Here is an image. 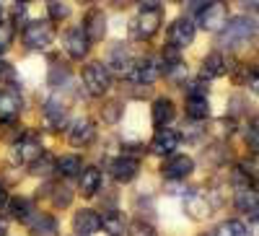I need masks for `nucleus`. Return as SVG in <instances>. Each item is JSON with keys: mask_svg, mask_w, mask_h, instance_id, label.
I'll use <instances>...</instances> for the list:
<instances>
[{"mask_svg": "<svg viewBox=\"0 0 259 236\" xmlns=\"http://www.w3.org/2000/svg\"><path fill=\"white\" fill-rule=\"evenodd\" d=\"M163 68H166V70H179V68H182V55H179V47L168 45V47L163 50Z\"/></svg>", "mask_w": 259, "mask_h": 236, "instance_id": "2f4dec72", "label": "nucleus"}, {"mask_svg": "<svg viewBox=\"0 0 259 236\" xmlns=\"http://www.w3.org/2000/svg\"><path fill=\"white\" fill-rule=\"evenodd\" d=\"M161 75V65L153 60V57H145V60H138L133 62V70H130V81L133 83H140V86H150V83H156Z\"/></svg>", "mask_w": 259, "mask_h": 236, "instance_id": "0eeeda50", "label": "nucleus"}, {"mask_svg": "<svg viewBox=\"0 0 259 236\" xmlns=\"http://www.w3.org/2000/svg\"><path fill=\"white\" fill-rule=\"evenodd\" d=\"M168 42L174 47H179V50L189 47L194 42V24L189 18H177L174 24H171V29H168Z\"/></svg>", "mask_w": 259, "mask_h": 236, "instance_id": "4468645a", "label": "nucleus"}, {"mask_svg": "<svg viewBox=\"0 0 259 236\" xmlns=\"http://www.w3.org/2000/svg\"><path fill=\"white\" fill-rule=\"evenodd\" d=\"M21 106H24V101H21L16 89L0 91V120L3 122H13L21 114Z\"/></svg>", "mask_w": 259, "mask_h": 236, "instance_id": "f3484780", "label": "nucleus"}, {"mask_svg": "<svg viewBox=\"0 0 259 236\" xmlns=\"http://www.w3.org/2000/svg\"><path fill=\"white\" fill-rule=\"evenodd\" d=\"M13 24H16V26H26V24H29V21H26V8H24V6H18V8H16V13H13Z\"/></svg>", "mask_w": 259, "mask_h": 236, "instance_id": "58836bf2", "label": "nucleus"}, {"mask_svg": "<svg viewBox=\"0 0 259 236\" xmlns=\"http://www.w3.org/2000/svg\"><path fill=\"white\" fill-rule=\"evenodd\" d=\"M174 114H177V106H174V101L171 99H166V96H161V99H156L153 101V125L156 127H166L171 120H174Z\"/></svg>", "mask_w": 259, "mask_h": 236, "instance_id": "aec40b11", "label": "nucleus"}, {"mask_svg": "<svg viewBox=\"0 0 259 236\" xmlns=\"http://www.w3.org/2000/svg\"><path fill=\"white\" fill-rule=\"evenodd\" d=\"M109 171H112V177H114L117 182L127 184V182H133V179L138 177V171H140V161H138V159H133V156H127V153H122L119 159H114V161L109 164Z\"/></svg>", "mask_w": 259, "mask_h": 236, "instance_id": "f8f14e48", "label": "nucleus"}, {"mask_svg": "<svg viewBox=\"0 0 259 236\" xmlns=\"http://www.w3.org/2000/svg\"><path fill=\"white\" fill-rule=\"evenodd\" d=\"M68 81H70V70L68 68H62V70H60V65L50 68V86H52V89H60V86L68 83Z\"/></svg>", "mask_w": 259, "mask_h": 236, "instance_id": "72a5a7b5", "label": "nucleus"}, {"mask_svg": "<svg viewBox=\"0 0 259 236\" xmlns=\"http://www.w3.org/2000/svg\"><path fill=\"white\" fill-rule=\"evenodd\" d=\"M34 208H31V200H26V198H11L8 200V213H11V218H16V221H21V223H29L31 221V213Z\"/></svg>", "mask_w": 259, "mask_h": 236, "instance_id": "393cba45", "label": "nucleus"}, {"mask_svg": "<svg viewBox=\"0 0 259 236\" xmlns=\"http://www.w3.org/2000/svg\"><path fill=\"white\" fill-rule=\"evenodd\" d=\"M55 39V29L50 21H29L24 26V42L29 50H47Z\"/></svg>", "mask_w": 259, "mask_h": 236, "instance_id": "20e7f679", "label": "nucleus"}, {"mask_svg": "<svg viewBox=\"0 0 259 236\" xmlns=\"http://www.w3.org/2000/svg\"><path fill=\"white\" fill-rule=\"evenodd\" d=\"M29 231H31V236H57L60 226H57V221L50 216V213H41V216H36L31 221Z\"/></svg>", "mask_w": 259, "mask_h": 236, "instance_id": "b1692460", "label": "nucleus"}, {"mask_svg": "<svg viewBox=\"0 0 259 236\" xmlns=\"http://www.w3.org/2000/svg\"><path fill=\"white\" fill-rule=\"evenodd\" d=\"M184 210L189 213L194 221H202V218H207L212 213L210 210V200L202 195V192H192V195L184 200Z\"/></svg>", "mask_w": 259, "mask_h": 236, "instance_id": "6ab92c4d", "label": "nucleus"}, {"mask_svg": "<svg viewBox=\"0 0 259 236\" xmlns=\"http://www.w3.org/2000/svg\"><path fill=\"white\" fill-rule=\"evenodd\" d=\"M94 138H96V127H94L91 120H85V117L75 120L73 127H68V140H70L73 145H78V148H85Z\"/></svg>", "mask_w": 259, "mask_h": 236, "instance_id": "2eb2a0df", "label": "nucleus"}, {"mask_svg": "<svg viewBox=\"0 0 259 236\" xmlns=\"http://www.w3.org/2000/svg\"><path fill=\"white\" fill-rule=\"evenodd\" d=\"M171 3H182V0H171Z\"/></svg>", "mask_w": 259, "mask_h": 236, "instance_id": "de8ad7c7", "label": "nucleus"}, {"mask_svg": "<svg viewBox=\"0 0 259 236\" xmlns=\"http://www.w3.org/2000/svg\"><path fill=\"white\" fill-rule=\"evenodd\" d=\"M6 231H8V228H6V223L0 221V236H6Z\"/></svg>", "mask_w": 259, "mask_h": 236, "instance_id": "c03bdc74", "label": "nucleus"}, {"mask_svg": "<svg viewBox=\"0 0 259 236\" xmlns=\"http://www.w3.org/2000/svg\"><path fill=\"white\" fill-rule=\"evenodd\" d=\"M256 31V24L254 18H246V16H236V18H228L223 29L218 31V45L221 47H228V50H236L246 45V42L254 36Z\"/></svg>", "mask_w": 259, "mask_h": 236, "instance_id": "f257e3e1", "label": "nucleus"}, {"mask_svg": "<svg viewBox=\"0 0 259 236\" xmlns=\"http://www.w3.org/2000/svg\"><path fill=\"white\" fill-rule=\"evenodd\" d=\"M241 6H246V8H256V0H239Z\"/></svg>", "mask_w": 259, "mask_h": 236, "instance_id": "a19ab883", "label": "nucleus"}, {"mask_svg": "<svg viewBox=\"0 0 259 236\" xmlns=\"http://www.w3.org/2000/svg\"><path fill=\"white\" fill-rule=\"evenodd\" d=\"M127 233L130 236H156V228L150 226V223H145V221H133Z\"/></svg>", "mask_w": 259, "mask_h": 236, "instance_id": "e433bc0d", "label": "nucleus"}, {"mask_svg": "<svg viewBox=\"0 0 259 236\" xmlns=\"http://www.w3.org/2000/svg\"><path fill=\"white\" fill-rule=\"evenodd\" d=\"M41 117H45V125L50 130H62L65 122H68V106L60 104L57 99H50L41 109Z\"/></svg>", "mask_w": 259, "mask_h": 236, "instance_id": "dca6fc26", "label": "nucleus"}, {"mask_svg": "<svg viewBox=\"0 0 259 236\" xmlns=\"http://www.w3.org/2000/svg\"><path fill=\"white\" fill-rule=\"evenodd\" d=\"M207 114H210L207 94H189L187 96V117L189 120H205Z\"/></svg>", "mask_w": 259, "mask_h": 236, "instance_id": "4be33fe9", "label": "nucleus"}, {"mask_svg": "<svg viewBox=\"0 0 259 236\" xmlns=\"http://www.w3.org/2000/svg\"><path fill=\"white\" fill-rule=\"evenodd\" d=\"M114 6H119V8L122 6H130V0H114Z\"/></svg>", "mask_w": 259, "mask_h": 236, "instance_id": "37998d69", "label": "nucleus"}, {"mask_svg": "<svg viewBox=\"0 0 259 236\" xmlns=\"http://www.w3.org/2000/svg\"><path fill=\"white\" fill-rule=\"evenodd\" d=\"M55 169L62 177H75V174H80L83 161H80V156H62V159L55 161Z\"/></svg>", "mask_w": 259, "mask_h": 236, "instance_id": "c85d7f7f", "label": "nucleus"}, {"mask_svg": "<svg viewBox=\"0 0 259 236\" xmlns=\"http://www.w3.org/2000/svg\"><path fill=\"white\" fill-rule=\"evenodd\" d=\"M0 86H6V89H13L16 86V70L6 60H0Z\"/></svg>", "mask_w": 259, "mask_h": 236, "instance_id": "473e14b6", "label": "nucleus"}, {"mask_svg": "<svg viewBox=\"0 0 259 236\" xmlns=\"http://www.w3.org/2000/svg\"><path fill=\"white\" fill-rule=\"evenodd\" d=\"M161 171H163L166 179H187L192 171H194V159L192 156H184V153H177V156L171 153L163 161Z\"/></svg>", "mask_w": 259, "mask_h": 236, "instance_id": "423d86ee", "label": "nucleus"}, {"mask_svg": "<svg viewBox=\"0 0 259 236\" xmlns=\"http://www.w3.org/2000/svg\"><path fill=\"white\" fill-rule=\"evenodd\" d=\"M83 86L91 96H104L112 89V73L104 62H91L83 68Z\"/></svg>", "mask_w": 259, "mask_h": 236, "instance_id": "f03ea898", "label": "nucleus"}, {"mask_svg": "<svg viewBox=\"0 0 259 236\" xmlns=\"http://www.w3.org/2000/svg\"><path fill=\"white\" fill-rule=\"evenodd\" d=\"M31 166V174H36V177H50L52 171H55V161L47 156V153H41L36 161H31L29 164Z\"/></svg>", "mask_w": 259, "mask_h": 236, "instance_id": "7c9ffc66", "label": "nucleus"}, {"mask_svg": "<svg viewBox=\"0 0 259 236\" xmlns=\"http://www.w3.org/2000/svg\"><path fill=\"white\" fill-rule=\"evenodd\" d=\"M119 112H122L119 101H109V104H106V109H101V114H104L106 122H117L119 120Z\"/></svg>", "mask_w": 259, "mask_h": 236, "instance_id": "4c0bfd02", "label": "nucleus"}, {"mask_svg": "<svg viewBox=\"0 0 259 236\" xmlns=\"http://www.w3.org/2000/svg\"><path fill=\"white\" fill-rule=\"evenodd\" d=\"M6 203V189H3V184H0V205Z\"/></svg>", "mask_w": 259, "mask_h": 236, "instance_id": "79ce46f5", "label": "nucleus"}, {"mask_svg": "<svg viewBox=\"0 0 259 236\" xmlns=\"http://www.w3.org/2000/svg\"><path fill=\"white\" fill-rule=\"evenodd\" d=\"M236 210L241 213H251V218H256V189L254 187H239L233 198Z\"/></svg>", "mask_w": 259, "mask_h": 236, "instance_id": "5701e85b", "label": "nucleus"}, {"mask_svg": "<svg viewBox=\"0 0 259 236\" xmlns=\"http://www.w3.org/2000/svg\"><path fill=\"white\" fill-rule=\"evenodd\" d=\"M0 16H3V6H0Z\"/></svg>", "mask_w": 259, "mask_h": 236, "instance_id": "09e8293b", "label": "nucleus"}, {"mask_svg": "<svg viewBox=\"0 0 259 236\" xmlns=\"http://www.w3.org/2000/svg\"><path fill=\"white\" fill-rule=\"evenodd\" d=\"M215 236H249V228L241 221H223L215 231Z\"/></svg>", "mask_w": 259, "mask_h": 236, "instance_id": "c756f323", "label": "nucleus"}, {"mask_svg": "<svg viewBox=\"0 0 259 236\" xmlns=\"http://www.w3.org/2000/svg\"><path fill=\"white\" fill-rule=\"evenodd\" d=\"M62 45H65V50H68V55H70L73 60H83L85 55H89V50H91V42H89V36L83 34V29L65 31Z\"/></svg>", "mask_w": 259, "mask_h": 236, "instance_id": "ddd939ff", "label": "nucleus"}, {"mask_svg": "<svg viewBox=\"0 0 259 236\" xmlns=\"http://www.w3.org/2000/svg\"><path fill=\"white\" fill-rule=\"evenodd\" d=\"M226 73H228V62H226V57H223L221 52H210V55L202 60V68H200V75H202V78L212 81V78H221V75H226Z\"/></svg>", "mask_w": 259, "mask_h": 236, "instance_id": "a211bd4d", "label": "nucleus"}, {"mask_svg": "<svg viewBox=\"0 0 259 236\" xmlns=\"http://www.w3.org/2000/svg\"><path fill=\"white\" fill-rule=\"evenodd\" d=\"M16 3H18V6H26V3H29V0H16Z\"/></svg>", "mask_w": 259, "mask_h": 236, "instance_id": "a18cd8bd", "label": "nucleus"}, {"mask_svg": "<svg viewBox=\"0 0 259 236\" xmlns=\"http://www.w3.org/2000/svg\"><path fill=\"white\" fill-rule=\"evenodd\" d=\"M11 45H13V26L6 24V21H0V55H3Z\"/></svg>", "mask_w": 259, "mask_h": 236, "instance_id": "c9c22d12", "label": "nucleus"}, {"mask_svg": "<svg viewBox=\"0 0 259 236\" xmlns=\"http://www.w3.org/2000/svg\"><path fill=\"white\" fill-rule=\"evenodd\" d=\"M101 228H104L106 233H109V236H124V228H127L124 216H122V213H117V210L104 213V218H101Z\"/></svg>", "mask_w": 259, "mask_h": 236, "instance_id": "bb28decb", "label": "nucleus"}, {"mask_svg": "<svg viewBox=\"0 0 259 236\" xmlns=\"http://www.w3.org/2000/svg\"><path fill=\"white\" fill-rule=\"evenodd\" d=\"M80 3H96V0H80Z\"/></svg>", "mask_w": 259, "mask_h": 236, "instance_id": "49530a36", "label": "nucleus"}, {"mask_svg": "<svg viewBox=\"0 0 259 236\" xmlns=\"http://www.w3.org/2000/svg\"><path fill=\"white\" fill-rule=\"evenodd\" d=\"M246 143H249V148H251V153H256V122H251V130H249V135H246Z\"/></svg>", "mask_w": 259, "mask_h": 236, "instance_id": "ea45409f", "label": "nucleus"}, {"mask_svg": "<svg viewBox=\"0 0 259 236\" xmlns=\"http://www.w3.org/2000/svg\"><path fill=\"white\" fill-rule=\"evenodd\" d=\"M228 21V6L223 0H210L207 6L200 8V26L205 31H221Z\"/></svg>", "mask_w": 259, "mask_h": 236, "instance_id": "39448f33", "label": "nucleus"}, {"mask_svg": "<svg viewBox=\"0 0 259 236\" xmlns=\"http://www.w3.org/2000/svg\"><path fill=\"white\" fill-rule=\"evenodd\" d=\"M179 148V133H174L171 127H158L153 140H150V151L156 156H171Z\"/></svg>", "mask_w": 259, "mask_h": 236, "instance_id": "9b49d317", "label": "nucleus"}, {"mask_svg": "<svg viewBox=\"0 0 259 236\" xmlns=\"http://www.w3.org/2000/svg\"><path fill=\"white\" fill-rule=\"evenodd\" d=\"M133 55H130L124 47H114L112 50V57H109V65L112 70H117L119 75H130V70H133Z\"/></svg>", "mask_w": 259, "mask_h": 236, "instance_id": "a878e982", "label": "nucleus"}, {"mask_svg": "<svg viewBox=\"0 0 259 236\" xmlns=\"http://www.w3.org/2000/svg\"><path fill=\"white\" fill-rule=\"evenodd\" d=\"M99 189H101V169L85 166L80 171V192H83V198H94Z\"/></svg>", "mask_w": 259, "mask_h": 236, "instance_id": "412c9836", "label": "nucleus"}, {"mask_svg": "<svg viewBox=\"0 0 259 236\" xmlns=\"http://www.w3.org/2000/svg\"><path fill=\"white\" fill-rule=\"evenodd\" d=\"M41 153H45V145H41V140L34 138V135L21 138V140L13 145V161H16V164H31V161H36Z\"/></svg>", "mask_w": 259, "mask_h": 236, "instance_id": "6e6552de", "label": "nucleus"}, {"mask_svg": "<svg viewBox=\"0 0 259 236\" xmlns=\"http://www.w3.org/2000/svg\"><path fill=\"white\" fill-rule=\"evenodd\" d=\"M158 29H161V8L153 3V0H148V3L143 6V11L138 13V18L133 21V31L140 39H150Z\"/></svg>", "mask_w": 259, "mask_h": 236, "instance_id": "7ed1b4c3", "label": "nucleus"}, {"mask_svg": "<svg viewBox=\"0 0 259 236\" xmlns=\"http://www.w3.org/2000/svg\"><path fill=\"white\" fill-rule=\"evenodd\" d=\"M50 16H52V21L68 18V16H70V6L62 3V0H50Z\"/></svg>", "mask_w": 259, "mask_h": 236, "instance_id": "f704fd0d", "label": "nucleus"}, {"mask_svg": "<svg viewBox=\"0 0 259 236\" xmlns=\"http://www.w3.org/2000/svg\"><path fill=\"white\" fill-rule=\"evenodd\" d=\"M83 34L89 36V42L91 45H96V42H101L104 36H106V16H104V11H99V8H91L89 13H85V18H83Z\"/></svg>", "mask_w": 259, "mask_h": 236, "instance_id": "1a4fd4ad", "label": "nucleus"}, {"mask_svg": "<svg viewBox=\"0 0 259 236\" xmlns=\"http://www.w3.org/2000/svg\"><path fill=\"white\" fill-rule=\"evenodd\" d=\"M73 231L78 236H94L101 231V216L91 208H83L73 216Z\"/></svg>", "mask_w": 259, "mask_h": 236, "instance_id": "9d476101", "label": "nucleus"}, {"mask_svg": "<svg viewBox=\"0 0 259 236\" xmlns=\"http://www.w3.org/2000/svg\"><path fill=\"white\" fill-rule=\"evenodd\" d=\"M45 189H47V195L52 198L55 208H68L73 203V192H70L68 184H47Z\"/></svg>", "mask_w": 259, "mask_h": 236, "instance_id": "cd10ccee", "label": "nucleus"}]
</instances>
